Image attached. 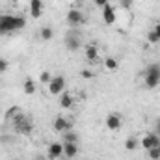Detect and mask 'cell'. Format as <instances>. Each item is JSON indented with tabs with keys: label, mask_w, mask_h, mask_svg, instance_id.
Here are the masks:
<instances>
[{
	"label": "cell",
	"mask_w": 160,
	"mask_h": 160,
	"mask_svg": "<svg viewBox=\"0 0 160 160\" xmlns=\"http://www.w3.org/2000/svg\"><path fill=\"white\" fill-rule=\"evenodd\" d=\"M24 26H26L24 17H17V15H2L0 17V34H11Z\"/></svg>",
	"instance_id": "cell-1"
},
{
	"label": "cell",
	"mask_w": 160,
	"mask_h": 160,
	"mask_svg": "<svg viewBox=\"0 0 160 160\" xmlns=\"http://www.w3.org/2000/svg\"><path fill=\"white\" fill-rule=\"evenodd\" d=\"M143 84L149 89H155L160 84V63H149L143 71Z\"/></svg>",
	"instance_id": "cell-2"
},
{
	"label": "cell",
	"mask_w": 160,
	"mask_h": 160,
	"mask_svg": "<svg viewBox=\"0 0 160 160\" xmlns=\"http://www.w3.org/2000/svg\"><path fill=\"white\" fill-rule=\"evenodd\" d=\"M32 128H34L32 119L28 116H24V114H21L17 119L13 121V130L17 134H21V136H30L32 134Z\"/></svg>",
	"instance_id": "cell-3"
},
{
	"label": "cell",
	"mask_w": 160,
	"mask_h": 160,
	"mask_svg": "<svg viewBox=\"0 0 160 160\" xmlns=\"http://www.w3.org/2000/svg\"><path fill=\"white\" fill-rule=\"evenodd\" d=\"M48 86V93L50 95H62L65 91V78L63 77H52V80L47 84Z\"/></svg>",
	"instance_id": "cell-4"
},
{
	"label": "cell",
	"mask_w": 160,
	"mask_h": 160,
	"mask_svg": "<svg viewBox=\"0 0 160 160\" xmlns=\"http://www.w3.org/2000/svg\"><path fill=\"white\" fill-rule=\"evenodd\" d=\"M65 19H67V22H69L71 28H78L80 24L84 22L86 17H84V13L80 11L78 8H71V9L67 11V17H65Z\"/></svg>",
	"instance_id": "cell-5"
},
{
	"label": "cell",
	"mask_w": 160,
	"mask_h": 160,
	"mask_svg": "<svg viewBox=\"0 0 160 160\" xmlns=\"http://www.w3.org/2000/svg\"><path fill=\"white\" fill-rule=\"evenodd\" d=\"M47 157L50 160H58L63 157V142H52L47 147Z\"/></svg>",
	"instance_id": "cell-6"
},
{
	"label": "cell",
	"mask_w": 160,
	"mask_h": 160,
	"mask_svg": "<svg viewBox=\"0 0 160 160\" xmlns=\"http://www.w3.org/2000/svg\"><path fill=\"white\" fill-rule=\"evenodd\" d=\"M140 145L145 149V151H149V149H153V147H157L160 145V138L158 134H155V132H149V134H145L142 140H140Z\"/></svg>",
	"instance_id": "cell-7"
},
{
	"label": "cell",
	"mask_w": 160,
	"mask_h": 160,
	"mask_svg": "<svg viewBox=\"0 0 160 160\" xmlns=\"http://www.w3.org/2000/svg\"><path fill=\"white\" fill-rule=\"evenodd\" d=\"M52 128L56 130V132H60V134H63V132H67V130H71L73 128V123L69 119H65L63 116H58L54 123H52Z\"/></svg>",
	"instance_id": "cell-8"
},
{
	"label": "cell",
	"mask_w": 160,
	"mask_h": 160,
	"mask_svg": "<svg viewBox=\"0 0 160 160\" xmlns=\"http://www.w3.org/2000/svg\"><path fill=\"white\" fill-rule=\"evenodd\" d=\"M121 125H123V118H121L119 114L110 112V114L106 116V128H108V130H119Z\"/></svg>",
	"instance_id": "cell-9"
},
{
	"label": "cell",
	"mask_w": 160,
	"mask_h": 160,
	"mask_svg": "<svg viewBox=\"0 0 160 160\" xmlns=\"http://www.w3.org/2000/svg\"><path fill=\"white\" fill-rule=\"evenodd\" d=\"M63 43H65L67 50L77 52V50L80 48V36H78V34H75V32H71V34H67V36H65Z\"/></svg>",
	"instance_id": "cell-10"
},
{
	"label": "cell",
	"mask_w": 160,
	"mask_h": 160,
	"mask_svg": "<svg viewBox=\"0 0 160 160\" xmlns=\"http://www.w3.org/2000/svg\"><path fill=\"white\" fill-rule=\"evenodd\" d=\"M102 21H104L106 24H114V22L118 21V13H116V8H114V6L106 4V6L102 8Z\"/></svg>",
	"instance_id": "cell-11"
},
{
	"label": "cell",
	"mask_w": 160,
	"mask_h": 160,
	"mask_svg": "<svg viewBox=\"0 0 160 160\" xmlns=\"http://www.w3.org/2000/svg\"><path fill=\"white\" fill-rule=\"evenodd\" d=\"M73 104H75V97H73V93L63 91V93L60 95V106H62L63 110H71Z\"/></svg>",
	"instance_id": "cell-12"
},
{
	"label": "cell",
	"mask_w": 160,
	"mask_h": 160,
	"mask_svg": "<svg viewBox=\"0 0 160 160\" xmlns=\"http://www.w3.org/2000/svg\"><path fill=\"white\" fill-rule=\"evenodd\" d=\"M43 15V0H30V17L39 19Z\"/></svg>",
	"instance_id": "cell-13"
},
{
	"label": "cell",
	"mask_w": 160,
	"mask_h": 160,
	"mask_svg": "<svg viewBox=\"0 0 160 160\" xmlns=\"http://www.w3.org/2000/svg\"><path fill=\"white\" fill-rule=\"evenodd\" d=\"M84 54H86V60L91 62V63H95L99 60V48L95 45H86L84 47Z\"/></svg>",
	"instance_id": "cell-14"
},
{
	"label": "cell",
	"mask_w": 160,
	"mask_h": 160,
	"mask_svg": "<svg viewBox=\"0 0 160 160\" xmlns=\"http://www.w3.org/2000/svg\"><path fill=\"white\" fill-rule=\"evenodd\" d=\"M78 155V143H63V157L75 158Z\"/></svg>",
	"instance_id": "cell-15"
},
{
	"label": "cell",
	"mask_w": 160,
	"mask_h": 160,
	"mask_svg": "<svg viewBox=\"0 0 160 160\" xmlns=\"http://www.w3.org/2000/svg\"><path fill=\"white\" fill-rule=\"evenodd\" d=\"M21 114H22V110H21L19 106H11V108H9V110H8L6 114H4V119L9 121V123H13V121L17 119V118H19Z\"/></svg>",
	"instance_id": "cell-16"
},
{
	"label": "cell",
	"mask_w": 160,
	"mask_h": 160,
	"mask_svg": "<svg viewBox=\"0 0 160 160\" xmlns=\"http://www.w3.org/2000/svg\"><path fill=\"white\" fill-rule=\"evenodd\" d=\"M62 136H63V143H78V134L73 128L67 130V132H63Z\"/></svg>",
	"instance_id": "cell-17"
},
{
	"label": "cell",
	"mask_w": 160,
	"mask_h": 160,
	"mask_svg": "<svg viewBox=\"0 0 160 160\" xmlns=\"http://www.w3.org/2000/svg\"><path fill=\"white\" fill-rule=\"evenodd\" d=\"M104 69L110 71V73H114V71L119 69V62H118L116 58H106V60H104Z\"/></svg>",
	"instance_id": "cell-18"
},
{
	"label": "cell",
	"mask_w": 160,
	"mask_h": 160,
	"mask_svg": "<svg viewBox=\"0 0 160 160\" xmlns=\"http://www.w3.org/2000/svg\"><path fill=\"white\" fill-rule=\"evenodd\" d=\"M22 89H24V93H26V95H34V93H36V80H34V78H26V80H24Z\"/></svg>",
	"instance_id": "cell-19"
},
{
	"label": "cell",
	"mask_w": 160,
	"mask_h": 160,
	"mask_svg": "<svg viewBox=\"0 0 160 160\" xmlns=\"http://www.w3.org/2000/svg\"><path fill=\"white\" fill-rule=\"evenodd\" d=\"M39 38L43 41H50L52 38H54V30L50 28V26H43L39 30Z\"/></svg>",
	"instance_id": "cell-20"
},
{
	"label": "cell",
	"mask_w": 160,
	"mask_h": 160,
	"mask_svg": "<svg viewBox=\"0 0 160 160\" xmlns=\"http://www.w3.org/2000/svg\"><path fill=\"white\" fill-rule=\"evenodd\" d=\"M138 145H140V140H136L134 136H130V138L125 142V149H127V151H134V149H138Z\"/></svg>",
	"instance_id": "cell-21"
},
{
	"label": "cell",
	"mask_w": 160,
	"mask_h": 160,
	"mask_svg": "<svg viewBox=\"0 0 160 160\" xmlns=\"http://www.w3.org/2000/svg\"><path fill=\"white\" fill-rule=\"evenodd\" d=\"M147 157H149L151 160H160V145L149 149V151H147Z\"/></svg>",
	"instance_id": "cell-22"
},
{
	"label": "cell",
	"mask_w": 160,
	"mask_h": 160,
	"mask_svg": "<svg viewBox=\"0 0 160 160\" xmlns=\"http://www.w3.org/2000/svg\"><path fill=\"white\" fill-rule=\"evenodd\" d=\"M50 80H52V75H50L48 71H43V73L39 75V82L41 84H48Z\"/></svg>",
	"instance_id": "cell-23"
},
{
	"label": "cell",
	"mask_w": 160,
	"mask_h": 160,
	"mask_svg": "<svg viewBox=\"0 0 160 160\" xmlns=\"http://www.w3.org/2000/svg\"><path fill=\"white\" fill-rule=\"evenodd\" d=\"M8 67H9V63H8V60H4V58H0V73H6V71H8Z\"/></svg>",
	"instance_id": "cell-24"
},
{
	"label": "cell",
	"mask_w": 160,
	"mask_h": 160,
	"mask_svg": "<svg viewBox=\"0 0 160 160\" xmlns=\"http://www.w3.org/2000/svg\"><path fill=\"white\" fill-rule=\"evenodd\" d=\"M147 41H149V43H160V41H158V38H157V34H155L153 30H151V32L147 34Z\"/></svg>",
	"instance_id": "cell-25"
},
{
	"label": "cell",
	"mask_w": 160,
	"mask_h": 160,
	"mask_svg": "<svg viewBox=\"0 0 160 160\" xmlns=\"http://www.w3.org/2000/svg\"><path fill=\"white\" fill-rule=\"evenodd\" d=\"M80 77H82V78H91V77H93V73H91V71H88V69H84V71H80Z\"/></svg>",
	"instance_id": "cell-26"
},
{
	"label": "cell",
	"mask_w": 160,
	"mask_h": 160,
	"mask_svg": "<svg viewBox=\"0 0 160 160\" xmlns=\"http://www.w3.org/2000/svg\"><path fill=\"white\" fill-rule=\"evenodd\" d=\"M153 32L157 34V38H158V41H160V22H157V24H155V28H153Z\"/></svg>",
	"instance_id": "cell-27"
},
{
	"label": "cell",
	"mask_w": 160,
	"mask_h": 160,
	"mask_svg": "<svg viewBox=\"0 0 160 160\" xmlns=\"http://www.w3.org/2000/svg\"><path fill=\"white\" fill-rule=\"evenodd\" d=\"M108 4V0H95V6H99V8H104Z\"/></svg>",
	"instance_id": "cell-28"
},
{
	"label": "cell",
	"mask_w": 160,
	"mask_h": 160,
	"mask_svg": "<svg viewBox=\"0 0 160 160\" xmlns=\"http://www.w3.org/2000/svg\"><path fill=\"white\" fill-rule=\"evenodd\" d=\"M130 2H132V0H121V6H123V8H130Z\"/></svg>",
	"instance_id": "cell-29"
},
{
	"label": "cell",
	"mask_w": 160,
	"mask_h": 160,
	"mask_svg": "<svg viewBox=\"0 0 160 160\" xmlns=\"http://www.w3.org/2000/svg\"><path fill=\"white\" fill-rule=\"evenodd\" d=\"M8 2H13V4H17V2H19V0H8Z\"/></svg>",
	"instance_id": "cell-30"
},
{
	"label": "cell",
	"mask_w": 160,
	"mask_h": 160,
	"mask_svg": "<svg viewBox=\"0 0 160 160\" xmlns=\"http://www.w3.org/2000/svg\"><path fill=\"white\" fill-rule=\"evenodd\" d=\"M75 2H80V0H75Z\"/></svg>",
	"instance_id": "cell-31"
},
{
	"label": "cell",
	"mask_w": 160,
	"mask_h": 160,
	"mask_svg": "<svg viewBox=\"0 0 160 160\" xmlns=\"http://www.w3.org/2000/svg\"><path fill=\"white\" fill-rule=\"evenodd\" d=\"M36 160H41V158H36Z\"/></svg>",
	"instance_id": "cell-32"
},
{
	"label": "cell",
	"mask_w": 160,
	"mask_h": 160,
	"mask_svg": "<svg viewBox=\"0 0 160 160\" xmlns=\"http://www.w3.org/2000/svg\"><path fill=\"white\" fill-rule=\"evenodd\" d=\"M0 17H2V15H0Z\"/></svg>",
	"instance_id": "cell-33"
}]
</instances>
